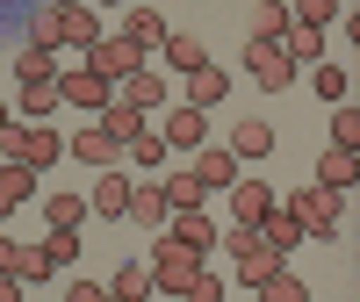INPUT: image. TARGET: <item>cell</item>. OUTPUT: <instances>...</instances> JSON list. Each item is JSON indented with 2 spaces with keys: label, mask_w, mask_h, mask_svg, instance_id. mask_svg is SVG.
<instances>
[{
  "label": "cell",
  "mask_w": 360,
  "mask_h": 302,
  "mask_svg": "<svg viewBox=\"0 0 360 302\" xmlns=\"http://www.w3.org/2000/svg\"><path fill=\"white\" fill-rule=\"evenodd\" d=\"M94 115H101V130H108L115 144H130V137L144 130V108H123V101H115V94H108V108H94Z\"/></svg>",
  "instance_id": "obj_24"
},
{
  "label": "cell",
  "mask_w": 360,
  "mask_h": 302,
  "mask_svg": "<svg viewBox=\"0 0 360 302\" xmlns=\"http://www.w3.org/2000/svg\"><path fill=\"white\" fill-rule=\"evenodd\" d=\"M108 302H137V295H152V266H115V281H101Z\"/></svg>",
  "instance_id": "obj_27"
},
{
  "label": "cell",
  "mask_w": 360,
  "mask_h": 302,
  "mask_svg": "<svg viewBox=\"0 0 360 302\" xmlns=\"http://www.w3.org/2000/svg\"><path fill=\"white\" fill-rule=\"evenodd\" d=\"M22 295V274H15V266H0V302H15Z\"/></svg>",
  "instance_id": "obj_40"
},
{
  "label": "cell",
  "mask_w": 360,
  "mask_h": 302,
  "mask_svg": "<svg viewBox=\"0 0 360 302\" xmlns=\"http://www.w3.org/2000/svg\"><path fill=\"white\" fill-rule=\"evenodd\" d=\"M123 37H130L137 51H159V44H166V22H159V8H144V0H137V8L123 15Z\"/></svg>",
  "instance_id": "obj_19"
},
{
  "label": "cell",
  "mask_w": 360,
  "mask_h": 302,
  "mask_svg": "<svg viewBox=\"0 0 360 302\" xmlns=\"http://www.w3.org/2000/svg\"><path fill=\"white\" fill-rule=\"evenodd\" d=\"M159 58H173V72H195V65H209V51H202L195 37H173V29H166V44H159Z\"/></svg>",
  "instance_id": "obj_31"
},
{
  "label": "cell",
  "mask_w": 360,
  "mask_h": 302,
  "mask_svg": "<svg viewBox=\"0 0 360 302\" xmlns=\"http://www.w3.org/2000/svg\"><path fill=\"white\" fill-rule=\"evenodd\" d=\"M86 209H101V216H123V209H130V180H123V173H101Z\"/></svg>",
  "instance_id": "obj_26"
},
{
  "label": "cell",
  "mask_w": 360,
  "mask_h": 302,
  "mask_svg": "<svg viewBox=\"0 0 360 302\" xmlns=\"http://www.w3.org/2000/svg\"><path fill=\"white\" fill-rule=\"evenodd\" d=\"M188 101H195V108H224V101H231V72H224V65H195V72H188Z\"/></svg>",
  "instance_id": "obj_15"
},
{
  "label": "cell",
  "mask_w": 360,
  "mask_h": 302,
  "mask_svg": "<svg viewBox=\"0 0 360 302\" xmlns=\"http://www.w3.org/2000/svg\"><path fill=\"white\" fill-rule=\"evenodd\" d=\"M0 159H22V166H58L65 159V137L44 130V123H0Z\"/></svg>",
  "instance_id": "obj_2"
},
{
  "label": "cell",
  "mask_w": 360,
  "mask_h": 302,
  "mask_svg": "<svg viewBox=\"0 0 360 302\" xmlns=\"http://www.w3.org/2000/svg\"><path fill=\"white\" fill-rule=\"evenodd\" d=\"M15 115H29V123H37V115H58V79H29L15 94Z\"/></svg>",
  "instance_id": "obj_23"
},
{
  "label": "cell",
  "mask_w": 360,
  "mask_h": 302,
  "mask_svg": "<svg viewBox=\"0 0 360 302\" xmlns=\"http://www.w3.org/2000/svg\"><path fill=\"white\" fill-rule=\"evenodd\" d=\"M224 237H231V266H238V281H245V288H259V274H266V266H274L281 252L259 237V223H231Z\"/></svg>",
  "instance_id": "obj_5"
},
{
  "label": "cell",
  "mask_w": 360,
  "mask_h": 302,
  "mask_svg": "<svg viewBox=\"0 0 360 302\" xmlns=\"http://www.w3.org/2000/svg\"><path fill=\"white\" fill-rule=\"evenodd\" d=\"M8 115H15V108H8V101H0V123H8Z\"/></svg>",
  "instance_id": "obj_43"
},
{
  "label": "cell",
  "mask_w": 360,
  "mask_h": 302,
  "mask_svg": "<svg viewBox=\"0 0 360 302\" xmlns=\"http://www.w3.org/2000/svg\"><path fill=\"white\" fill-rule=\"evenodd\" d=\"M353 180H360V151L332 144V151H324V159H317V188H332V195H346Z\"/></svg>",
  "instance_id": "obj_14"
},
{
  "label": "cell",
  "mask_w": 360,
  "mask_h": 302,
  "mask_svg": "<svg viewBox=\"0 0 360 302\" xmlns=\"http://www.w3.org/2000/svg\"><path fill=\"white\" fill-rule=\"evenodd\" d=\"M166 223H173L166 237H180V245H195V252H209V245H217V237H224V223H209L202 209H173Z\"/></svg>",
  "instance_id": "obj_13"
},
{
  "label": "cell",
  "mask_w": 360,
  "mask_h": 302,
  "mask_svg": "<svg viewBox=\"0 0 360 302\" xmlns=\"http://www.w3.org/2000/svg\"><path fill=\"white\" fill-rule=\"evenodd\" d=\"M15 79H22V86H29V79H58L51 44H22V51H15Z\"/></svg>",
  "instance_id": "obj_25"
},
{
  "label": "cell",
  "mask_w": 360,
  "mask_h": 302,
  "mask_svg": "<svg viewBox=\"0 0 360 302\" xmlns=\"http://www.w3.org/2000/svg\"><path fill=\"white\" fill-rule=\"evenodd\" d=\"M231 151L238 159H266V151H274V123H266V115H238L231 123Z\"/></svg>",
  "instance_id": "obj_12"
},
{
  "label": "cell",
  "mask_w": 360,
  "mask_h": 302,
  "mask_svg": "<svg viewBox=\"0 0 360 302\" xmlns=\"http://www.w3.org/2000/svg\"><path fill=\"white\" fill-rule=\"evenodd\" d=\"M15 274H22V288H29V281H51L58 266H51V252H44V245H22V252H15Z\"/></svg>",
  "instance_id": "obj_34"
},
{
  "label": "cell",
  "mask_w": 360,
  "mask_h": 302,
  "mask_svg": "<svg viewBox=\"0 0 360 302\" xmlns=\"http://www.w3.org/2000/svg\"><path fill=\"white\" fill-rule=\"evenodd\" d=\"M44 223H51V230H79V223H86V202H79V195H51V202H44Z\"/></svg>",
  "instance_id": "obj_32"
},
{
  "label": "cell",
  "mask_w": 360,
  "mask_h": 302,
  "mask_svg": "<svg viewBox=\"0 0 360 302\" xmlns=\"http://www.w3.org/2000/svg\"><path fill=\"white\" fill-rule=\"evenodd\" d=\"M65 295H72V302H108V288H101V281H72Z\"/></svg>",
  "instance_id": "obj_39"
},
{
  "label": "cell",
  "mask_w": 360,
  "mask_h": 302,
  "mask_svg": "<svg viewBox=\"0 0 360 302\" xmlns=\"http://www.w3.org/2000/svg\"><path fill=\"white\" fill-rule=\"evenodd\" d=\"M65 151H72L79 166H115V151H123V144H115V137H108V130L94 123V130H79V137H65Z\"/></svg>",
  "instance_id": "obj_17"
},
{
  "label": "cell",
  "mask_w": 360,
  "mask_h": 302,
  "mask_svg": "<svg viewBox=\"0 0 360 302\" xmlns=\"http://www.w3.org/2000/svg\"><path fill=\"white\" fill-rule=\"evenodd\" d=\"M188 295H195V302H224V295H231V288H224V281H217V274H195V288H188Z\"/></svg>",
  "instance_id": "obj_38"
},
{
  "label": "cell",
  "mask_w": 360,
  "mask_h": 302,
  "mask_svg": "<svg viewBox=\"0 0 360 302\" xmlns=\"http://www.w3.org/2000/svg\"><path fill=\"white\" fill-rule=\"evenodd\" d=\"M115 86H123V94H115L123 108H144V115H152V108H166V79H159L152 65H137V72H123Z\"/></svg>",
  "instance_id": "obj_11"
},
{
  "label": "cell",
  "mask_w": 360,
  "mask_h": 302,
  "mask_svg": "<svg viewBox=\"0 0 360 302\" xmlns=\"http://www.w3.org/2000/svg\"><path fill=\"white\" fill-rule=\"evenodd\" d=\"M332 144L360 151V108H353V101H332Z\"/></svg>",
  "instance_id": "obj_33"
},
{
  "label": "cell",
  "mask_w": 360,
  "mask_h": 302,
  "mask_svg": "<svg viewBox=\"0 0 360 302\" xmlns=\"http://www.w3.org/2000/svg\"><path fill=\"white\" fill-rule=\"evenodd\" d=\"M159 188H166V216H173V209H202V195H209L195 173H166Z\"/></svg>",
  "instance_id": "obj_29"
},
{
  "label": "cell",
  "mask_w": 360,
  "mask_h": 302,
  "mask_svg": "<svg viewBox=\"0 0 360 302\" xmlns=\"http://www.w3.org/2000/svg\"><path fill=\"white\" fill-rule=\"evenodd\" d=\"M86 65H94V72L115 86L123 72H137V65H144V51H137L130 37H94V44H86Z\"/></svg>",
  "instance_id": "obj_7"
},
{
  "label": "cell",
  "mask_w": 360,
  "mask_h": 302,
  "mask_svg": "<svg viewBox=\"0 0 360 302\" xmlns=\"http://www.w3.org/2000/svg\"><path fill=\"white\" fill-rule=\"evenodd\" d=\"M195 274H202V252L180 245V237H166V245L152 252V288H159V295H188Z\"/></svg>",
  "instance_id": "obj_4"
},
{
  "label": "cell",
  "mask_w": 360,
  "mask_h": 302,
  "mask_svg": "<svg viewBox=\"0 0 360 302\" xmlns=\"http://www.w3.org/2000/svg\"><path fill=\"white\" fill-rule=\"evenodd\" d=\"M224 195H231V223H259V216H266V209H274V202H281V195H274V188H266V180H252V173H238V180H231V188H224Z\"/></svg>",
  "instance_id": "obj_8"
},
{
  "label": "cell",
  "mask_w": 360,
  "mask_h": 302,
  "mask_svg": "<svg viewBox=\"0 0 360 302\" xmlns=\"http://www.w3.org/2000/svg\"><path fill=\"white\" fill-rule=\"evenodd\" d=\"M15 252H22V245H15V237H0V266H15Z\"/></svg>",
  "instance_id": "obj_41"
},
{
  "label": "cell",
  "mask_w": 360,
  "mask_h": 302,
  "mask_svg": "<svg viewBox=\"0 0 360 302\" xmlns=\"http://www.w3.org/2000/svg\"><path fill=\"white\" fill-rule=\"evenodd\" d=\"M166 151H202V130H209V108H195V101H180L173 115H166Z\"/></svg>",
  "instance_id": "obj_10"
},
{
  "label": "cell",
  "mask_w": 360,
  "mask_h": 302,
  "mask_svg": "<svg viewBox=\"0 0 360 302\" xmlns=\"http://www.w3.org/2000/svg\"><path fill=\"white\" fill-rule=\"evenodd\" d=\"M188 173L202 180L209 195H224L231 180H238V151H195V166H188Z\"/></svg>",
  "instance_id": "obj_16"
},
{
  "label": "cell",
  "mask_w": 360,
  "mask_h": 302,
  "mask_svg": "<svg viewBox=\"0 0 360 302\" xmlns=\"http://www.w3.org/2000/svg\"><path fill=\"white\" fill-rule=\"evenodd\" d=\"M245 22H252V37H266V44H281V29H288L295 15H288V0H252V15H245Z\"/></svg>",
  "instance_id": "obj_22"
},
{
  "label": "cell",
  "mask_w": 360,
  "mask_h": 302,
  "mask_svg": "<svg viewBox=\"0 0 360 302\" xmlns=\"http://www.w3.org/2000/svg\"><path fill=\"white\" fill-rule=\"evenodd\" d=\"M44 252H51V266H72V259H79V237H72V230H51Z\"/></svg>",
  "instance_id": "obj_36"
},
{
  "label": "cell",
  "mask_w": 360,
  "mask_h": 302,
  "mask_svg": "<svg viewBox=\"0 0 360 302\" xmlns=\"http://www.w3.org/2000/svg\"><path fill=\"white\" fill-rule=\"evenodd\" d=\"M339 15H346V0H295V22H310V29L339 22Z\"/></svg>",
  "instance_id": "obj_35"
},
{
  "label": "cell",
  "mask_w": 360,
  "mask_h": 302,
  "mask_svg": "<svg viewBox=\"0 0 360 302\" xmlns=\"http://www.w3.org/2000/svg\"><path fill=\"white\" fill-rule=\"evenodd\" d=\"M317 94L324 101H346V65H317Z\"/></svg>",
  "instance_id": "obj_37"
},
{
  "label": "cell",
  "mask_w": 360,
  "mask_h": 302,
  "mask_svg": "<svg viewBox=\"0 0 360 302\" xmlns=\"http://www.w3.org/2000/svg\"><path fill=\"white\" fill-rule=\"evenodd\" d=\"M29 188H37V166L0 159V216H8V209H22V202H29Z\"/></svg>",
  "instance_id": "obj_18"
},
{
  "label": "cell",
  "mask_w": 360,
  "mask_h": 302,
  "mask_svg": "<svg viewBox=\"0 0 360 302\" xmlns=\"http://www.w3.org/2000/svg\"><path fill=\"white\" fill-rule=\"evenodd\" d=\"M245 72H252V86H266V94H288V79H295V58H288L281 44L252 37V44H245Z\"/></svg>",
  "instance_id": "obj_6"
},
{
  "label": "cell",
  "mask_w": 360,
  "mask_h": 302,
  "mask_svg": "<svg viewBox=\"0 0 360 302\" xmlns=\"http://www.w3.org/2000/svg\"><path fill=\"white\" fill-rule=\"evenodd\" d=\"M86 8H101V0H86Z\"/></svg>",
  "instance_id": "obj_44"
},
{
  "label": "cell",
  "mask_w": 360,
  "mask_h": 302,
  "mask_svg": "<svg viewBox=\"0 0 360 302\" xmlns=\"http://www.w3.org/2000/svg\"><path fill=\"white\" fill-rule=\"evenodd\" d=\"M115 86L94 72V65H72V72H58V101H72V108H108Z\"/></svg>",
  "instance_id": "obj_9"
},
{
  "label": "cell",
  "mask_w": 360,
  "mask_h": 302,
  "mask_svg": "<svg viewBox=\"0 0 360 302\" xmlns=\"http://www.w3.org/2000/svg\"><path fill=\"white\" fill-rule=\"evenodd\" d=\"M101 37V22H94V8H86V0H79V8H44L37 15V29H29V44H94Z\"/></svg>",
  "instance_id": "obj_3"
},
{
  "label": "cell",
  "mask_w": 360,
  "mask_h": 302,
  "mask_svg": "<svg viewBox=\"0 0 360 302\" xmlns=\"http://www.w3.org/2000/svg\"><path fill=\"white\" fill-rule=\"evenodd\" d=\"M281 209L295 216V230H303V237H339V230H346V209H339V195H332V188H317V180H310V188H295Z\"/></svg>",
  "instance_id": "obj_1"
},
{
  "label": "cell",
  "mask_w": 360,
  "mask_h": 302,
  "mask_svg": "<svg viewBox=\"0 0 360 302\" xmlns=\"http://www.w3.org/2000/svg\"><path fill=\"white\" fill-rule=\"evenodd\" d=\"M123 151H130V159H137L144 173H159V166H166V130H152V123H144V130H137Z\"/></svg>",
  "instance_id": "obj_28"
},
{
  "label": "cell",
  "mask_w": 360,
  "mask_h": 302,
  "mask_svg": "<svg viewBox=\"0 0 360 302\" xmlns=\"http://www.w3.org/2000/svg\"><path fill=\"white\" fill-rule=\"evenodd\" d=\"M259 295H266V302H310V288L288 274V259H274V266L259 274Z\"/></svg>",
  "instance_id": "obj_21"
},
{
  "label": "cell",
  "mask_w": 360,
  "mask_h": 302,
  "mask_svg": "<svg viewBox=\"0 0 360 302\" xmlns=\"http://www.w3.org/2000/svg\"><path fill=\"white\" fill-rule=\"evenodd\" d=\"M130 223H144V230H159L166 223V188H137L130 180V209H123Z\"/></svg>",
  "instance_id": "obj_20"
},
{
  "label": "cell",
  "mask_w": 360,
  "mask_h": 302,
  "mask_svg": "<svg viewBox=\"0 0 360 302\" xmlns=\"http://www.w3.org/2000/svg\"><path fill=\"white\" fill-rule=\"evenodd\" d=\"M281 51H288V58H324V29L288 22V29H281Z\"/></svg>",
  "instance_id": "obj_30"
},
{
  "label": "cell",
  "mask_w": 360,
  "mask_h": 302,
  "mask_svg": "<svg viewBox=\"0 0 360 302\" xmlns=\"http://www.w3.org/2000/svg\"><path fill=\"white\" fill-rule=\"evenodd\" d=\"M51 8H79V0H51Z\"/></svg>",
  "instance_id": "obj_42"
}]
</instances>
